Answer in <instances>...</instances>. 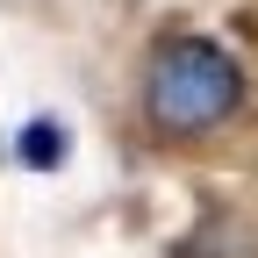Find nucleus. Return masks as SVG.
Masks as SVG:
<instances>
[{"label": "nucleus", "mask_w": 258, "mask_h": 258, "mask_svg": "<svg viewBox=\"0 0 258 258\" xmlns=\"http://www.w3.org/2000/svg\"><path fill=\"white\" fill-rule=\"evenodd\" d=\"M179 258H258V237L244 215H208L179 237Z\"/></svg>", "instance_id": "obj_2"}, {"label": "nucleus", "mask_w": 258, "mask_h": 258, "mask_svg": "<svg viewBox=\"0 0 258 258\" xmlns=\"http://www.w3.org/2000/svg\"><path fill=\"white\" fill-rule=\"evenodd\" d=\"M251 108L244 57L208 29H158L137 64V122L158 144H208Z\"/></svg>", "instance_id": "obj_1"}, {"label": "nucleus", "mask_w": 258, "mask_h": 258, "mask_svg": "<svg viewBox=\"0 0 258 258\" xmlns=\"http://www.w3.org/2000/svg\"><path fill=\"white\" fill-rule=\"evenodd\" d=\"M15 158H22L29 172H57L64 158H72V129H64L57 115H29L15 129Z\"/></svg>", "instance_id": "obj_3"}]
</instances>
